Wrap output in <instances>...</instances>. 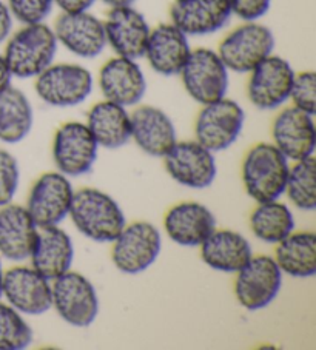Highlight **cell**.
Listing matches in <instances>:
<instances>
[{
  "label": "cell",
  "mask_w": 316,
  "mask_h": 350,
  "mask_svg": "<svg viewBox=\"0 0 316 350\" xmlns=\"http://www.w3.org/2000/svg\"><path fill=\"white\" fill-rule=\"evenodd\" d=\"M68 218L79 233L99 244H111L127 224L116 199L94 187L75 190Z\"/></svg>",
  "instance_id": "obj_1"
},
{
  "label": "cell",
  "mask_w": 316,
  "mask_h": 350,
  "mask_svg": "<svg viewBox=\"0 0 316 350\" xmlns=\"http://www.w3.org/2000/svg\"><path fill=\"white\" fill-rule=\"evenodd\" d=\"M59 44L53 27L45 22L22 25L5 42L3 57L13 77L36 79L54 64Z\"/></svg>",
  "instance_id": "obj_2"
},
{
  "label": "cell",
  "mask_w": 316,
  "mask_h": 350,
  "mask_svg": "<svg viewBox=\"0 0 316 350\" xmlns=\"http://www.w3.org/2000/svg\"><path fill=\"white\" fill-rule=\"evenodd\" d=\"M289 170L290 161L272 142H259L242 161V184L256 204L275 201L284 196Z\"/></svg>",
  "instance_id": "obj_3"
},
{
  "label": "cell",
  "mask_w": 316,
  "mask_h": 350,
  "mask_svg": "<svg viewBox=\"0 0 316 350\" xmlns=\"http://www.w3.org/2000/svg\"><path fill=\"white\" fill-rule=\"evenodd\" d=\"M94 88L91 71L81 64L54 62L34 79V92L44 104L73 108L83 104Z\"/></svg>",
  "instance_id": "obj_4"
},
{
  "label": "cell",
  "mask_w": 316,
  "mask_h": 350,
  "mask_svg": "<svg viewBox=\"0 0 316 350\" xmlns=\"http://www.w3.org/2000/svg\"><path fill=\"white\" fill-rule=\"evenodd\" d=\"M275 34L261 22H242L218 46V54L230 73L248 75L275 51Z\"/></svg>",
  "instance_id": "obj_5"
},
{
  "label": "cell",
  "mask_w": 316,
  "mask_h": 350,
  "mask_svg": "<svg viewBox=\"0 0 316 350\" xmlns=\"http://www.w3.org/2000/svg\"><path fill=\"white\" fill-rule=\"evenodd\" d=\"M51 309L71 327H90L99 315V297L93 282L70 270L51 281Z\"/></svg>",
  "instance_id": "obj_6"
},
{
  "label": "cell",
  "mask_w": 316,
  "mask_h": 350,
  "mask_svg": "<svg viewBox=\"0 0 316 350\" xmlns=\"http://www.w3.org/2000/svg\"><path fill=\"white\" fill-rule=\"evenodd\" d=\"M179 77L190 98L199 105L226 98L230 87V71L216 50L193 48Z\"/></svg>",
  "instance_id": "obj_7"
},
{
  "label": "cell",
  "mask_w": 316,
  "mask_h": 350,
  "mask_svg": "<svg viewBox=\"0 0 316 350\" xmlns=\"http://www.w3.org/2000/svg\"><path fill=\"white\" fill-rule=\"evenodd\" d=\"M162 250V234L148 221L125 224L111 243V261L120 273L139 275L153 265Z\"/></svg>",
  "instance_id": "obj_8"
},
{
  "label": "cell",
  "mask_w": 316,
  "mask_h": 350,
  "mask_svg": "<svg viewBox=\"0 0 316 350\" xmlns=\"http://www.w3.org/2000/svg\"><path fill=\"white\" fill-rule=\"evenodd\" d=\"M244 124V108L226 96L200 108L194 120V139L210 152H226L242 135Z\"/></svg>",
  "instance_id": "obj_9"
},
{
  "label": "cell",
  "mask_w": 316,
  "mask_h": 350,
  "mask_svg": "<svg viewBox=\"0 0 316 350\" xmlns=\"http://www.w3.org/2000/svg\"><path fill=\"white\" fill-rule=\"evenodd\" d=\"M235 275L236 301L248 312L267 309L281 293L284 275L273 256L253 255Z\"/></svg>",
  "instance_id": "obj_10"
},
{
  "label": "cell",
  "mask_w": 316,
  "mask_h": 350,
  "mask_svg": "<svg viewBox=\"0 0 316 350\" xmlns=\"http://www.w3.org/2000/svg\"><path fill=\"white\" fill-rule=\"evenodd\" d=\"M296 71L287 59L265 57L248 73L247 98L261 111H275L289 102Z\"/></svg>",
  "instance_id": "obj_11"
},
{
  "label": "cell",
  "mask_w": 316,
  "mask_h": 350,
  "mask_svg": "<svg viewBox=\"0 0 316 350\" xmlns=\"http://www.w3.org/2000/svg\"><path fill=\"white\" fill-rule=\"evenodd\" d=\"M99 146L85 122L68 120L59 126L53 139V162L57 172L79 178L93 170Z\"/></svg>",
  "instance_id": "obj_12"
},
{
  "label": "cell",
  "mask_w": 316,
  "mask_h": 350,
  "mask_svg": "<svg viewBox=\"0 0 316 350\" xmlns=\"http://www.w3.org/2000/svg\"><path fill=\"white\" fill-rule=\"evenodd\" d=\"M162 159L168 176L187 189H209L218 176L215 153L200 146L196 139L178 141Z\"/></svg>",
  "instance_id": "obj_13"
},
{
  "label": "cell",
  "mask_w": 316,
  "mask_h": 350,
  "mask_svg": "<svg viewBox=\"0 0 316 350\" xmlns=\"http://www.w3.org/2000/svg\"><path fill=\"white\" fill-rule=\"evenodd\" d=\"M75 196L70 178L56 172L44 173L29 190L27 210L39 227L60 226L68 218Z\"/></svg>",
  "instance_id": "obj_14"
},
{
  "label": "cell",
  "mask_w": 316,
  "mask_h": 350,
  "mask_svg": "<svg viewBox=\"0 0 316 350\" xmlns=\"http://www.w3.org/2000/svg\"><path fill=\"white\" fill-rule=\"evenodd\" d=\"M2 298L22 315L40 317L51 310V281L19 262L5 270Z\"/></svg>",
  "instance_id": "obj_15"
},
{
  "label": "cell",
  "mask_w": 316,
  "mask_h": 350,
  "mask_svg": "<svg viewBox=\"0 0 316 350\" xmlns=\"http://www.w3.org/2000/svg\"><path fill=\"white\" fill-rule=\"evenodd\" d=\"M53 31L59 46H64L79 59H96L107 48L103 21L90 11L60 13L54 22Z\"/></svg>",
  "instance_id": "obj_16"
},
{
  "label": "cell",
  "mask_w": 316,
  "mask_h": 350,
  "mask_svg": "<svg viewBox=\"0 0 316 350\" xmlns=\"http://www.w3.org/2000/svg\"><path fill=\"white\" fill-rule=\"evenodd\" d=\"M97 85L103 99L125 108H135L147 93V76L139 60L114 56L101 66Z\"/></svg>",
  "instance_id": "obj_17"
},
{
  "label": "cell",
  "mask_w": 316,
  "mask_h": 350,
  "mask_svg": "<svg viewBox=\"0 0 316 350\" xmlns=\"http://www.w3.org/2000/svg\"><path fill=\"white\" fill-rule=\"evenodd\" d=\"M272 144L290 162L313 156L316 148L315 114L293 105L282 107L272 124Z\"/></svg>",
  "instance_id": "obj_18"
},
{
  "label": "cell",
  "mask_w": 316,
  "mask_h": 350,
  "mask_svg": "<svg viewBox=\"0 0 316 350\" xmlns=\"http://www.w3.org/2000/svg\"><path fill=\"white\" fill-rule=\"evenodd\" d=\"M170 22L188 38H205L220 33L232 21L228 0H173Z\"/></svg>",
  "instance_id": "obj_19"
},
{
  "label": "cell",
  "mask_w": 316,
  "mask_h": 350,
  "mask_svg": "<svg viewBox=\"0 0 316 350\" xmlns=\"http://www.w3.org/2000/svg\"><path fill=\"white\" fill-rule=\"evenodd\" d=\"M103 28L107 46H110L116 56L135 60L144 57L151 27L147 17L135 8V5L110 8L103 19Z\"/></svg>",
  "instance_id": "obj_20"
},
{
  "label": "cell",
  "mask_w": 316,
  "mask_h": 350,
  "mask_svg": "<svg viewBox=\"0 0 316 350\" xmlns=\"http://www.w3.org/2000/svg\"><path fill=\"white\" fill-rule=\"evenodd\" d=\"M131 114V141L151 158H163L176 142L173 119L159 107L136 105Z\"/></svg>",
  "instance_id": "obj_21"
},
{
  "label": "cell",
  "mask_w": 316,
  "mask_h": 350,
  "mask_svg": "<svg viewBox=\"0 0 316 350\" xmlns=\"http://www.w3.org/2000/svg\"><path fill=\"white\" fill-rule=\"evenodd\" d=\"M192 50L190 38L172 22H163L151 28L144 59L156 75L173 77L179 76Z\"/></svg>",
  "instance_id": "obj_22"
},
{
  "label": "cell",
  "mask_w": 316,
  "mask_h": 350,
  "mask_svg": "<svg viewBox=\"0 0 316 350\" xmlns=\"http://www.w3.org/2000/svg\"><path fill=\"white\" fill-rule=\"evenodd\" d=\"M216 228V218L205 204L185 201L173 205L163 218V230L176 245L199 249Z\"/></svg>",
  "instance_id": "obj_23"
},
{
  "label": "cell",
  "mask_w": 316,
  "mask_h": 350,
  "mask_svg": "<svg viewBox=\"0 0 316 350\" xmlns=\"http://www.w3.org/2000/svg\"><path fill=\"white\" fill-rule=\"evenodd\" d=\"M39 233L25 205L7 204L0 207V258L11 262H25L31 256Z\"/></svg>",
  "instance_id": "obj_24"
},
{
  "label": "cell",
  "mask_w": 316,
  "mask_h": 350,
  "mask_svg": "<svg viewBox=\"0 0 316 350\" xmlns=\"http://www.w3.org/2000/svg\"><path fill=\"white\" fill-rule=\"evenodd\" d=\"M29 265L53 281L70 271L75 261L73 238L60 226L39 227Z\"/></svg>",
  "instance_id": "obj_25"
},
{
  "label": "cell",
  "mask_w": 316,
  "mask_h": 350,
  "mask_svg": "<svg viewBox=\"0 0 316 350\" xmlns=\"http://www.w3.org/2000/svg\"><path fill=\"white\" fill-rule=\"evenodd\" d=\"M200 259L211 270L232 273L244 267L253 256V247L244 234L230 228H215L199 245Z\"/></svg>",
  "instance_id": "obj_26"
},
{
  "label": "cell",
  "mask_w": 316,
  "mask_h": 350,
  "mask_svg": "<svg viewBox=\"0 0 316 350\" xmlns=\"http://www.w3.org/2000/svg\"><path fill=\"white\" fill-rule=\"evenodd\" d=\"M87 126L96 139L99 148L119 150L131 141V114L125 108L111 100L103 99L90 108Z\"/></svg>",
  "instance_id": "obj_27"
},
{
  "label": "cell",
  "mask_w": 316,
  "mask_h": 350,
  "mask_svg": "<svg viewBox=\"0 0 316 350\" xmlns=\"http://www.w3.org/2000/svg\"><path fill=\"white\" fill-rule=\"evenodd\" d=\"M273 259L282 275L307 280L316 273V234L310 230L291 232L276 244Z\"/></svg>",
  "instance_id": "obj_28"
},
{
  "label": "cell",
  "mask_w": 316,
  "mask_h": 350,
  "mask_svg": "<svg viewBox=\"0 0 316 350\" xmlns=\"http://www.w3.org/2000/svg\"><path fill=\"white\" fill-rule=\"evenodd\" d=\"M34 126V110L22 90L10 85L0 92V141L3 144L22 142Z\"/></svg>",
  "instance_id": "obj_29"
},
{
  "label": "cell",
  "mask_w": 316,
  "mask_h": 350,
  "mask_svg": "<svg viewBox=\"0 0 316 350\" xmlns=\"http://www.w3.org/2000/svg\"><path fill=\"white\" fill-rule=\"evenodd\" d=\"M295 213L281 199L259 202L250 215L253 237L264 244L276 245L295 232Z\"/></svg>",
  "instance_id": "obj_30"
},
{
  "label": "cell",
  "mask_w": 316,
  "mask_h": 350,
  "mask_svg": "<svg viewBox=\"0 0 316 350\" xmlns=\"http://www.w3.org/2000/svg\"><path fill=\"white\" fill-rule=\"evenodd\" d=\"M284 195L295 208L313 212L316 208V161L315 156L290 162Z\"/></svg>",
  "instance_id": "obj_31"
},
{
  "label": "cell",
  "mask_w": 316,
  "mask_h": 350,
  "mask_svg": "<svg viewBox=\"0 0 316 350\" xmlns=\"http://www.w3.org/2000/svg\"><path fill=\"white\" fill-rule=\"evenodd\" d=\"M33 341L34 332L25 315L0 299V350H23Z\"/></svg>",
  "instance_id": "obj_32"
},
{
  "label": "cell",
  "mask_w": 316,
  "mask_h": 350,
  "mask_svg": "<svg viewBox=\"0 0 316 350\" xmlns=\"http://www.w3.org/2000/svg\"><path fill=\"white\" fill-rule=\"evenodd\" d=\"M289 100L291 105L302 111L310 114L316 113V75L313 70L295 75Z\"/></svg>",
  "instance_id": "obj_33"
},
{
  "label": "cell",
  "mask_w": 316,
  "mask_h": 350,
  "mask_svg": "<svg viewBox=\"0 0 316 350\" xmlns=\"http://www.w3.org/2000/svg\"><path fill=\"white\" fill-rule=\"evenodd\" d=\"M21 165L13 153L0 148V207L11 204L19 189Z\"/></svg>",
  "instance_id": "obj_34"
},
{
  "label": "cell",
  "mask_w": 316,
  "mask_h": 350,
  "mask_svg": "<svg viewBox=\"0 0 316 350\" xmlns=\"http://www.w3.org/2000/svg\"><path fill=\"white\" fill-rule=\"evenodd\" d=\"M14 21L22 25L45 22L54 8V0H5Z\"/></svg>",
  "instance_id": "obj_35"
},
{
  "label": "cell",
  "mask_w": 316,
  "mask_h": 350,
  "mask_svg": "<svg viewBox=\"0 0 316 350\" xmlns=\"http://www.w3.org/2000/svg\"><path fill=\"white\" fill-rule=\"evenodd\" d=\"M232 14L242 22H259L269 14L272 0H228Z\"/></svg>",
  "instance_id": "obj_36"
},
{
  "label": "cell",
  "mask_w": 316,
  "mask_h": 350,
  "mask_svg": "<svg viewBox=\"0 0 316 350\" xmlns=\"http://www.w3.org/2000/svg\"><path fill=\"white\" fill-rule=\"evenodd\" d=\"M14 17L11 14L8 5L5 0H0V45L5 44L7 39L13 33Z\"/></svg>",
  "instance_id": "obj_37"
},
{
  "label": "cell",
  "mask_w": 316,
  "mask_h": 350,
  "mask_svg": "<svg viewBox=\"0 0 316 350\" xmlns=\"http://www.w3.org/2000/svg\"><path fill=\"white\" fill-rule=\"evenodd\" d=\"M99 0H54V7L60 10V13H83L94 7Z\"/></svg>",
  "instance_id": "obj_38"
},
{
  "label": "cell",
  "mask_w": 316,
  "mask_h": 350,
  "mask_svg": "<svg viewBox=\"0 0 316 350\" xmlns=\"http://www.w3.org/2000/svg\"><path fill=\"white\" fill-rule=\"evenodd\" d=\"M13 79L14 77L8 68L7 60H5L3 54L0 53V92H3L5 88H8L11 85V82H13Z\"/></svg>",
  "instance_id": "obj_39"
},
{
  "label": "cell",
  "mask_w": 316,
  "mask_h": 350,
  "mask_svg": "<svg viewBox=\"0 0 316 350\" xmlns=\"http://www.w3.org/2000/svg\"><path fill=\"white\" fill-rule=\"evenodd\" d=\"M108 8H119V7H131L137 0H101Z\"/></svg>",
  "instance_id": "obj_40"
},
{
  "label": "cell",
  "mask_w": 316,
  "mask_h": 350,
  "mask_svg": "<svg viewBox=\"0 0 316 350\" xmlns=\"http://www.w3.org/2000/svg\"><path fill=\"white\" fill-rule=\"evenodd\" d=\"M3 275H5V270L2 265V258H0V299H2V292H3Z\"/></svg>",
  "instance_id": "obj_41"
}]
</instances>
